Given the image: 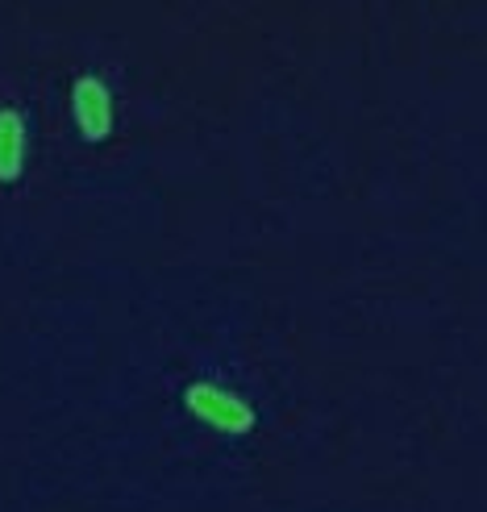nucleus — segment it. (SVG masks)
Returning <instances> with one entry per match:
<instances>
[{
    "label": "nucleus",
    "instance_id": "1",
    "mask_svg": "<svg viewBox=\"0 0 487 512\" xmlns=\"http://www.w3.org/2000/svg\"><path fill=\"white\" fill-rule=\"evenodd\" d=\"M184 404H188L192 417H200L204 425L217 429V433H229V438H246V433L254 429L250 400H242L238 392L221 388V383H213V379L188 383V388H184Z\"/></svg>",
    "mask_w": 487,
    "mask_h": 512
},
{
    "label": "nucleus",
    "instance_id": "2",
    "mask_svg": "<svg viewBox=\"0 0 487 512\" xmlns=\"http://www.w3.org/2000/svg\"><path fill=\"white\" fill-rule=\"evenodd\" d=\"M71 117L88 142H105L113 134V92L96 75H80L71 84Z\"/></svg>",
    "mask_w": 487,
    "mask_h": 512
},
{
    "label": "nucleus",
    "instance_id": "3",
    "mask_svg": "<svg viewBox=\"0 0 487 512\" xmlns=\"http://www.w3.org/2000/svg\"><path fill=\"white\" fill-rule=\"evenodd\" d=\"M25 171V117L0 109V184H17Z\"/></svg>",
    "mask_w": 487,
    "mask_h": 512
}]
</instances>
